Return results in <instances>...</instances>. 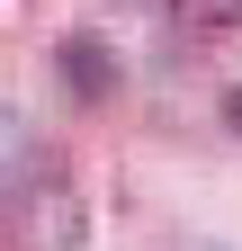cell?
Masks as SVG:
<instances>
[{"mask_svg":"<svg viewBox=\"0 0 242 251\" xmlns=\"http://www.w3.org/2000/svg\"><path fill=\"white\" fill-rule=\"evenodd\" d=\"M224 117H233V126H242V90H233V99H224Z\"/></svg>","mask_w":242,"mask_h":251,"instance_id":"cell-4","label":"cell"},{"mask_svg":"<svg viewBox=\"0 0 242 251\" xmlns=\"http://www.w3.org/2000/svg\"><path fill=\"white\" fill-rule=\"evenodd\" d=\"M179 27H197V36H224V27H242V0H170Z\"/></svg>","mask_w":242,"mask_h":251,"instance_id":"cell-3","label":"cell"},{"mask_svg":"<svg viewBox=\"0 0 242 251\" xmlns=\"http://www.w3.org/2000/svg\"><path fill=\"white\" fill-rule=\"evenodd\" d=\"M63 81L81 90V99H108V90H117V63H108V45H99V36H63Z\"/></svg>","mask_w":242,"mask_h":251,"instance_id":"cell-2","label":"cell"},{"mask_svg":"<svg viewBox=\"0 0 242 251\" xmlns=\"http://www.w3.org/2000/svg\"><path fill=\"white\" fill-rule=\"evenodd\" d=\"M9 251H81V198L63 171H9Z\"/></svg>","mask_w":242,"mask_h":251,"instance_id":"cell-1","label":"cell"}]
</instances>
